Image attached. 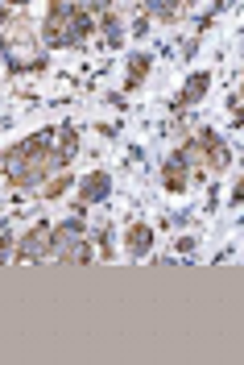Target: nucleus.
I'll return each mask as SVG.
<instances>
[{
    "mask_svg": "<svg viewBox=\"0 0 244 365\" xmlns=\"http://www.w3.org/2000/svg\"><path fill=\"white\" fill-rule=\"evenodd\" d=\"M63 162L54 154V145H50V137H29L21 145H13L9 154H4V175L13 187H33L38 179H46L50 170H58Z\"/></svg>",
    "mask_w": 244,
    "mask_h": 365,
    "instance_id": "obj_1",
    "label": "nucleus"
},
{
    "mask_svg": "<svg viewBox=\"0 0 244 365\" xmlns=\"http://www.w3.org/2000/svg\"><path fill=\"white\" fill-rule=\"evenodd\" d=\"M42 34H46V42H50V46L83 42V38L91 34V9L70 4V0H54V4H50V13H46Z\"/></svg>",
    "mask_w": 244,
    "mask_h": 365,
    "instance_id": "obj_2",
    "label": "nucleus"
},
{
    "mask_svg": "<svg viewBox=\"0 0 244 365\" xmlns=\"http://www.w3.org/2000/svg\"><path fill=\"white\" fill-rule=\"evenodd\" d=\"M0 50H4V58L13 63L17 71H33V67H42V50H38V38H33V29H29V21H17L9 25V34L0 38Z\"/></svg>",
    "mask_w": 244,
    "mask_h": 365,
    "instance_id": "obj_3",
    "label": "nucleus"
},
{
    "mask_svg": "<svg viewBox=\"0 0 244 365\" xmlns=\"http://www.w3.org/2000/svg\"><path fill=\"white\" fill-rule=\"evenodd\" d=\"M54 253V232H50V225H38L29 237H25L21 245H17V257H50Z\"/></svg>",
    "mask_w": 244,
    "mask_h": 365,
    "instance_id": "obj_4",
    "label": "nucleus"
},
{
    "mask_svg": "<svg viewBox=\"0 0 244 365\" xmlns=\"http://www.w3.org/2000/svg\"><path fill=\"white\" fill-rule=\"evenodd\" d=\"M186 170H191V166H186V154H178V158L166 162V170H161V182H166L170 191H182V187H186Z\"/></svg>",
    "mask_w": 244,
    "mask_h": 365,
    "instance_id": "obj_5",
    "label": "nucleus"
},
{
    "mask_svg": "<svg viewBox=\"0 0 244 365\" xmlns=\"http://www.w3.org/2000/svg\"><path fill=\"white\" fill-rule=\"evenodd\" d=\"M124 245H129V253H149V245H154V228L149 225H133L129 232H124Z\"/></svg>",
    "mask_w": 244,
    "mask_h": 365,
    "instance_id": "obj_6",
    "label": "nucleus"
},
{
    "mask_svg": "<svg viewBox=\"0 0 244 365\" xmlns=\"http://www.w3.org/2000/svg\"><path fill=\"white\" fill-rule=\"evenodd\" d=\"M108 195V175H91L83 179V204H100Z\"/></svg>",
    "mask_w": 244,
    "mask_h": 365,
    "instance_id": "obj_7",
    "label": "nucleus"
},
{
    "mask_svg": "<svg viewBox=\"0 0 244 365\" xmlns=\"http://www.w3.org/2000/svg\"><path fill=\"white\" fill-rule=\"evenodd\" d=\"M207 83H211L207 75H195V79H191V83L182 88V104H199V96L207 91Z\"/></svg>",
    "mask_w": 244,
    "mask_h": 365,
    "instance_id": "obj_8",
    "label": "nucleus"
},
{
    "mask_svg": "<svg viewBox=\"0 0 244 365\" xmlns=\"http://www.w3.org/2000/svg\"><path fill=\"white\" fill-rule=\"evenodd\" d=\"M67 187H70V179H67V175H58V179L50 182V187H46V200H58V195H63Z\"/></svg>",
    "mask_w": 244,
    "mask_h": 365,
    "instance_id": "obj_9",
    "label": "nucleus"
},
{
    "mask_svg": "<svg viewBox=\"0 0 244 365\" xmlns=\"http://www.w3.org/2000/svg\"><path fill=\"white\" fill-rule=\"evenodd\" d=\"M145 67H149V58H145V54H137V58H133V83L145 75Z\"/></svg>",
    "mask_w": 244,
    "mask_h": 365,
    "instance_id": "obj_10",
    "label": "nucleus"
},
{
    "mask_svg": "<svg viewBox=\"0 0 244 365\" xmlns=\"http://www.w3.org/2000/svg\"><path fill=\"white\" fill-rule=\"evenodd\" d=\"M9 257V237H0V262Z\"/></svg>",
    "mask_w": 244,
    "mask_h": 365,
    "instance_id": "obj_11",
    "label": "nucleus"
},
{
    "mask_svg": "<svg viewBox=\"0 0 244 365\" xmlns=\"http://www.w3.org/2000/svg\"><path fill=\"white\" fill-rule=\"evenodd\" d=\"M236 200H244V179H240V182H236Z\"/></svg>",
    "mask_w": 244,
    "mask_h": 365,
    "instance_id": "obj_12",
    "label": "nucleus"
},
{
    "mask_svg": "<svg viewBox=\"0 0 244 365\" xmlns=\"http://www.w3.org/2000/svg\"><path fill=\"white\" fill-rule=\"evenodd\" d=\"M9 4H25V0H9Z\"/></svg>",
    "mask_w": 244,
    "mask_h": 365,
    "instance_id": "obj_13",
    "label": "nucleus"
}]
</instances>
